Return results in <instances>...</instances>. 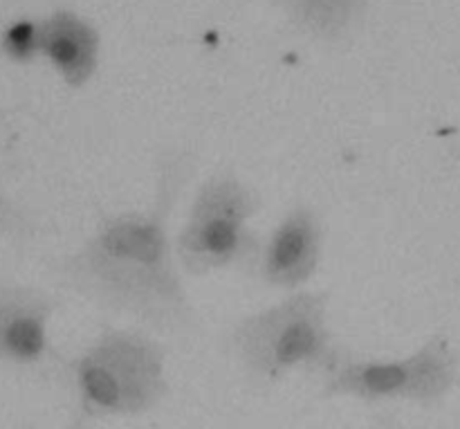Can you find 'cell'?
I'll use <instances>...</instances> for the list:
<instances>
[{
	"instance_id": "6da1fadb",
	"label": "cell",
	"mask_w": 460,
	"mask_h": 429,
	"mask_svg": "<svg viewBox=\"0 0 460 429\" xmlns=\"http://www.w3.org/2000/svg\"><path fill=\"white\" fill-rule=\"evenodd\" d=\"M153 171L151 205L103 216L76 250L54 264V273L67 290L102 310L166 335H189L198 328V313L184 288L169 225L196 174V156L166 147L157 151Z\"/></svg>"
},
{
	"instance_id": "7a4b0ae2",
	"label": "cell",
	"mask_w": 460,
	"mask_h": 429,
	"mask_svg": "<svg viewBox=\"0 0 460 429\" xmlns=\"http://www.w3.org/2000/svg\"><path fill=\"white\" fill-rule=\"evenodd\" d=\"M75 394L67 429L153 412L169 396L166 351L142 328L106 326L66 362Z\"/></svg>"
},
{
	"instance_id": "3957f363",
	"label": "cell",
	"mask_w": 460,
	"mask_h": 429,
	"mask_svg": "<svg viewBox=\"0 0 460 429\" xmlns=\"http://www.w3.org/2000/svg\"><path fill=\"white\" fill-rule=\"evenodd\" d=\"M229 355L261 387H272L292 373L322 380L346 355L328 319V292L296 290L286 299L238 319L227 333Z\"/></svg>"
},
{
	"instance_id": "277c9868",
	"label": "cell",
	"mask_w": 460,
	"mask_h": 429,
	"mask_svg": "<svg viewBox=\"0 0 460 429\" xmlns=\"http://www.w3.org/2000/svg\"><path fill=\"white\" fill-rule=\"evenodd\" d=\"M261 205V193L234 169L209 175L198 187L175 237L182 273L191 277L232 268L254 273L263 238L252 229V220Z\"/></svg>"
},
{
	"instance_id": "5b68a950",
	"label": "cell",
	"mask_w": 460,
	"mask_h": 429,
	"mask_svg": "<svg viewBox=\"0 0 460 429\" xmlns=\"http://www.w3.org/2000/svg\"><path fill=\"white\" fill-rule=\"evenodd\" d=\"M460 378V355L447 333H434L402 358H344L322 378L323 398L362 403H411L434 407L443 403Z\"/></svg>"
},
{
	"instance_id": "8992f818",
	"label": "cell",
	"mask_w": 460,
	"mask_h": 429,
	"mask_svg": "<svg viewBox=\"0 0 460 429\" xmlns=\"http://www.w3.org/2000/svg\"><path fill=\"white\" fill-rule=\"evenodd\" d=\"M326 228L319 211L295 205L283 214L277 228L263 238L254 274L270 288L286 292L304 290L323 264Z\"/></svg>"
},
{
	"instance_id": "52a82bcc",
	"label": "cell",
	"mask_w": 460,
	"mask_h": 429,
	"mask_svg": "<svg viewBox=\"0 0 460 429\" xmlns=\"http://www.w3.org/2000/svg\"><path fill=\"white\" fill-rule=\"evenodd\" d=\"M58 299L31 286L0 282V362L39 367L54 358L49 328Z\"/></svg>"
},
{
	"instance_id": "ba28073f",
	"label": "cell",
	"mask_w": 460,
	"mask_h": 429,
	"mask_svg": "<svg viewBox=\"0 0 460 429\" xmlns=\"http://www.w3.org/2000/svg\"><path fill=\"white\" fill-rule=\"evenodd\" d=\"M58 79L70 90H81L102 66V34L72 9H57L43 18V52Z\"/></svg>"
},
{
	"instance_id": "9c48e42d",
	"label": "cell",
	"mask_w": 460,
	"mask_h": 429,
	"mask_svg": "<svg viewBox=\"0 0 460 429\" xmlns=\"http://www.w3.org/2000/svg\"><path fill=\"white\" fill-rule=\"evenodd\" d=\"M288 25L322 45H341L367 22L371 0H272Z\"/></svg>"
},
{
	"instance_id": "30bf717a",
	"label": "cell",
	"mask_w": 460,
	"mask_h": 429,
	"mask_svg": "<svg viewBox=\"0 0 460 429\" xmlns=\"http://www.w3.org/2000/svg\"><path fill=\"white\" fill-rule=\"evenodd\" d=\"M43 52V18L21 16L0 31V54L18 66H30Z\"/></svg>"
},
{
	"instance_id": "8fae6325",
	"label": "cell",
	"mask_w": 460,
	"mask_h": 429,
	"mask_svg": "<svg viewBox=\"0 0 460 429\" xmlns=\"http://www.w3.org/2000/svg\"><path fill=\"white\" fill-rule=\"evenodd\" d=\"M3 126V115H0ZM39 232V223L27 210H22L16 201L4 189L0 178V238H13V241H25Z\"/></svg>"
},
{
	"instance_id": "7c38bea8",
	"label": "cell",
	"mask_w": 460,
	"mask_h": 429,
	"mask_svg": "<svg viewBox=\"0 0 460 429\" xmlns=\"http://www.w3.org/2000/svg\"><path fill=\"white\" fill-rule=\"evenodd\" d=\"M371 429H409V427L402 425V421H398V418L377 416V418H373Z\"/></svg>"
}]
</instances>
